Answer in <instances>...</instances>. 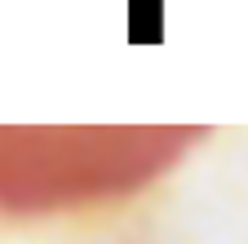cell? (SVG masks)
<instances>
[{
    "instance_id": "6da1fadb",
    "label": "cell",
    "mask_w": 248,
    "mask_h": 244,
    "mask_svg": "<svg viewBox=\"0 0 248 244\" xmlns=\"http://www.w3.org/2000/svg\"><path fill=\"white\" fill-rule=\"evenodd\" d=\"M129 45H160L164 40V0H129L124 5Z\"/></svg>"
}]
</instances>
